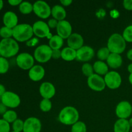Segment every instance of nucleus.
Segmentation results:
<instances>
[{"instance_id": "f257e3e1", "label": "nucleus", "mask_w": 132, "mask_h": 132, "mask_svg": "<svg viewBox=\"0 0 132 132\" xmlns=\"http://www.w3.org/2000/svg\"><path fill=\"white\" fill-rule=\"evenodd\" d=\"M19 50L18 41L14 38L3 39L0 41V52L1 57L10 58L16 55Z\"/></svg>"}, {"instance_id": "f03ea898", "label": "nucleus", "mask_w": 132, "mask_h": 132, "mask_svg": "<svg viewBox=\"0 0 132 132\" xmlns=\"http://www.w3.org/2000/svg\"><path fill=\"white\" fill-rule=\"evenodd\" d=\"M33 35L32 26L27 23L18 24L13 28V38L18 42H27L31 39Z\"/></svg>"}, {"instance_id": "7ed1b4c3", "label": "nucleus", "mask_w": 132, "mask_h": 132, "mask_svg": "<svg viewBox=\"0 0 132 132\" xmlns=\"http://www.w3.org/2000/svg\"><path fill=\"white\" fill-rule=\"evenodd\" d=\"M58 118L59 121L63 125L72 126L78 121L79 114L75 107L68 106L61 110Z\"/></svg>"}, {"instance_id": "20e7f679", "label": "nucleus", "mask_w": 132, "mask_h": 132, "mask_svg": "<svg viewBox=\"0 0 132 132\" xmlns=\"http://www.w3.org/2000/svg\"><path fill=\"white\" fill-rule=\"evenodd\" d=\"M126 41L122 35L119 34H113L109 37L107 43V48L110 53L121 54L126 49Z\"/></svg>"}, {"instance_id": "39448f33", "label": "nucleus", "mask_w": 132, "mask_h": 132, "mask_svg": "<svg viewBox=\"0 0 132 132\" xmlns=\"http://www.w3.org/2000/svg\"><path fill=\"white\" fill-rule=\"evenodd\" d=\"M52 49L49 45H41L37 46L34 50V57L38 63H45L50 60L52 58Z\"/></svg>"}, {"instance_id": "423d86ee", "label": "nucleus", "mask_w": 132, "mask_h": 132, "mask_svg": "<svg viewBox=\"0 0 132 132\" xmlns=\"http://www.w3.org/2000/svg\"><path fill=\"white\" fill-rule=\"evenodd\" d=\"M51 8L48 4L44 1H36L33 4V12L39 18L46 19L51 15Z\"/></svg>"}, {"instance_id": "0eeeda50", "label": "nucleus", "mask_w": 132, "mask_h": 132, "mask_svg": "<svg viewBox=\"0 0 132 132\" xmlns=\"http://www.w3.org/2000/svg\"><path fill=\"white\" fill-rule=\"evenodd\" d=\"M15 61L18 67L24 70H29L34 66V57L28 53H21L17 56Z\"/></svg>"}, {"instance_id": "6e6552de", "label": "nucleus", "mask_w": 132, "mask_h": 132, "mask_svg": "<svg viewBox=\"0 0 132 132\" xmlns=\"http://www.w3.org/2000/svg\"><path fill=\"white\" fill-rule=\"evenodd\" d=\"M34 34L36 35L37 37L44 38L48 37L50 39L52 36L50 32V29L47 23L43 21H37L35 22L32 25Z\"/></svg>"}, {"instance_id": "1a4fd4ad", "label": "nucleus", "mask_w": 132, "mask_h": 132, "mask_svg": "<svg viewBox=\"0 0 132 132\" xmlns=\"http://www.w3.org/2000/svg\"><path fill=\"white\" fill-rule=\"evenodd\" d=\"M1 101L7 108H15L20 105L21 99L15 93L6 91L1 97Z\"/></svg>"}, {"instance_id": "9d476101", "label": "nucleus", "mask_w": 132, "mask_h": 132, "mask_svg": "<svg viewBox=\"0 0 132 132\" xmlns=\"http://www.w3.org/2000/svg\"><path fill=\"white\" fill-rule=\"evenodd\" d=\"M104 79L105 81L106 86L112 90L119 88L122 82L121 75L116 71L108 72V73L104 76Z\"/></svg>"}, {"instance_id": "9b49d317", "label": "nucleus", "mask_w": 132, "mask_h": 132, "mask_svg": "<svg viewBox=\"0 0 132 132\" xmlns=\"http://www.w3.org/2000/svg\"><path fill=\"white\" fill-rule=\"evenodd\" d=\"M87 84L91 90L95 92L103 91L106 87L104 78L96 73H94L92 76L88 77Z\"/></svg>"}, {"instance_id": "f8f14e48", "label": "nucleus", "mask_w": 132, "mask_h": 132, "mask_svg": "<svg viewBox=\"0 0 132 132\" xmlns=\"http://www.w3.org/2000/svg\"><path fill=\"white\" fill-rule=\"evenodd\" d=\"M132 113L131 104L126 101H123L119 103L116 108V114L119 119H126Z\"/></svg>"}, {"instance_id": "ddd939ff", "label": "nucleus", "mask_w": 132, "mask_h": 132, "mask_svg": "<svg viewBox=\"0 0 132 132\" xmlns=\"http://www.w3.org/2000/svg\"><path fill=\"white\" fill-rule=\"evenodd\" d=\"M41 122L39 119L31 117L24 121L23 132H41Z\"/></svg>"}, {"instance_id": "4468645a", "label": "nucleus", "mask_w": 132, "mask_h": 132, "mask_svg": "<svg viewBox=\"0 0 132 132\" xmlns=\"http://www.w3.org/2000/svg\"><path fill=\"white\" fill-rule=\"evenodd\" d=\"M95 55L94 50L89 46H83L77 50L76 60L81 62H87L91 60Z\"/></svg>"}, {"instance_id": "2eb2a0df", "label": "nucleus", "mask_w": 132, "mask_h": 132, "mask_svg": "<svg viewBox=\"0 0 132 132\" xmlns=\"http://www.w3.org/2000/svg\"><path fill=\"white\" fill-rule=\"evenodd\" d=\"M56 30L58 36L64 39H68L71 36L72 27L68 21L63 20L58 22Z\"/></svg>"}, {"instance_id": "dca6fc26", "label": "nucleus", "mask_w": 132, "mask_h": 132, "mask_svg": "<svg viewBox=\"0 0 132 132\" xmlns=\"http://www.w3.org/2000/svg\"><path fill=\"white\" fill-rule=\"evenodd\" d=\"M39 94L43 99H50L55 95V88L50 82H43L39 87Z\"/></svg>"}, {"instance_id": "f3484780", "label": "nucleus", "mask_w": 132, "mask_h": 132, "mask_svg": "<svg viewBox=\"0 0 132 132\" xmlns=\"http://www.w3.org/2000/svg\"><path fill=\"white\" fill-rule=\"evenodd\" d=\"M67 44L68 47L76 50L83 46L84 39L81 34L77 33H73L67 39Z\"/></svg>"}, {"instance_id": "a211bd4d", "label": "nucleus", "mask_w": 132, "mask_h": 132, "mask_svg": "<svg viewBox=\"0 0 132 132\" xmlns=\"http://www.w3.org/2000/svg\"><path fill=\"white\" fill-rule=\"evenodd\" d=\"M45 75V68L41 65H34L28 71V77L32 81L37 82L43 79Z\"/></svg>"}, {"instance_id": "6ab92c4d", "label": "nucleus", "mask_w": 132, "mask_h": 132, "mask_svg": "<svg viewBox=\"0 0 132 132\" xmlns=\"http://www.w3.org/2000/svg\"><path fill=\"white\" fill-rule=\"evenodd\" d=\"M3 22L5 27L13 29L18 24V15L14 12H6L3 17Z\"/></svg>"}, {"instance_id": "aec40b11", "label": "nucleus", "mask_w": 132, "mask_h": 132, "mask_svg": "<svg viewBox=\"0 0 132 132\" xmlns=\"http://www.w3.org/2000/svg\"><path fill=\"white\" fill-rule=\"evenodd\" d=\"M106 61L108 67L113 69H117L122 65V58L120 54L111 53Z\"/></svg>"}, {"instance_id": "412c9836", "label": "nucleus", "mask_w": 132, "mask_h": 132, "mask_svg": "<svg viewBox=\"0 0 132 132\" xmlns=\"http://www.w3.org/2000/svg\"><path fill=\"white\" fill-rule=\"evenodd\" d=\"M51 14L54 19H56L58 21L64 20L67 17V12L63 6L56 5L52 9Z\"/></svg>"}, {"instance_id": "4be33fe9", "label": "nucleus", "mask_w": 132, "mask_h": 132, "mask_svg": "<svg viewBox=\"0 0 132 132\" xmlns=\"http://www.w3.org/2000/svg\"><path fill=\"white\" fill-rule=\"evenodd\" d=\"M130 125L128 120L119 119L114 124L113 131L114 132H130Z\"/></svg>"}, {"instance_id": "5701e85b", "label": "nucleus", "mask_w": 132, "mask_h": 132, "mask_svg": "<svg viewBox=\"0 0 132 132\" xmlns=\"http://www.w3.org/2000/svg\"><path fill=\"white\" fill-rule=\"evenodd\" d=\"M94 72L99 76H105L108 73V66L106 63L102 61L95 62L93 65Z\"/></svg>"}, {"instance_id": "b1692460", "label": "nucleus", "mask_w": 132, "mask_h": 132, "mask_svg": "<svg viewBox=\"0 0 132 132\" xmlns=\"http://www.w3.org/2000/svg\"><path fill=\"white\" fill-rule=\"evenodd\" d=\"M76 56L77 51L68 46L64 48L61 50V58L66 61H73L74 59H76Z\"/></svg>"}, {"instance_id": "393cba45", "label": "nucleus", "mask_w": 132, "mask_h": 132, "mask_svg": "<svg viewBox=\"0 0 132 132\" xmlns=\"http://www.w3.org/2000/svg\"><path fill=\"white\" fill-rule=\"evenodd\" d=\"M64 44V39L57 35L52 36L49 39V46L52 50H60Z\"/></svg>"}, {"instance_id": "a878e982", "label": "nucleus", "mask_w": 132, "mask_h": 132, "mask_svg": "<svg viewBox=\"0 0 132 132\" xmlns=\"http://www.w3.org/2000/svg\"><path fill=\"white\" fill-rule=\"evenodd\" d=\"M19 10L21 14H29L33 12V5L28 1H22L19 5Z\"/></svg>"}, {"instance_id": "bb28decb", "label": "nucleus", "mask_w": 132, "mask_h": 132, "mask_svg": "<svg viewBox=\"0 0 132 132\" xmlns=\"http://www.w3.org/2000/svg\"><path fill=\"white\" fill-rule=\"evenodd\" d=\"M3 119L9 122V124L13 123L15 120L18 119V114L14 110H7L6 113L3 116Z\"/></svg>"}, {"instance_id": "cd10ccee", "label": "nucleus", "mask_w": 132, "mask_h": 132, "mask_svg": "<svg viewBox=\"0 0 132 132\" xmlns=\"http://www.w3.org/2000/svg\"><path fill=\"white\" fill-rule=\"evenodd\" d=\"M87 128L85 122L82 121H77L72 126L71 132H86Z\"/></svg>"}, {"instance_id": "c85d7f7f", "label": "nucleus", "mask_w": 132, "mask_h": 132, "mask_svg": "<svg viewBox=\"0 0 132 132\" xmlns=\"http://www.w3.org/2000/svg\"><path fill=\"white\" fill-rule=\"evenodd\" d=\"M0 37L2 39L12 38L13 37V29L3 26L0 28Z\"/></svg>"}, {"instance_id": "c756f323", "label": "nucleus", "mask_w": 132, "mask_h": 132, "mask_svg": "<svg viewBox=\"0 0 132 132\" xmlns=\"http://www.w3.org/2000/svg\"><path fill=\"white\" fill-rule=\"evenodd\" d=\"M110 54V52L108 50V48L103 47L98 50L97 55V57L99 59V61H103L107 60Z\"/></svg>"}, {"instance_id": "7c9ffc66", "label": "nucleus", "mask_w": 132, "mask_h": 132, "mask_svg": "<svg viewBox=\"0 0 132 132\" xmlns=\"http://www.w3.org/2000/svg\"><path fill=\"white\" fill-rule=\"evenodd\" d=\"M52 102L50 99H43L39 104V108L42 112H48L52 109Z\"/></svg>"}, {"instance_id": "2f4dec72", "label": "nucleus", "mask_w": 132, "mask_h": 132, "mask_svg": "<svg viewBox=\"0 0 132 132\" xmlns=\"http://www.w3.org/2000/svg\"><path fill=\"white\" fill-rule=\"evenodd\" d=\"M10 64L7 59L1 57H0V74H5L7 73L9 70Z\"/></svg>"}, {"instance_id": "473e14b6", "label": "nucleus", "mask_w": 132, "mask_h": 132, "mask_svg": "<svg viewBox=\"0 0 132 132\" xmlns=\"http://www.w3.org/2000/svg\"><path fill=\"white\" fill-rule=\"evenodd\" d=\"M81 70H82V73L87 77H90V76H92L94 73L93 66H92L90 63H86L85 64H83Z\"/></svg>"}, {"instance_id": "72a5a7b5", "label": "nucleus", "mask_w": 132, "mask_h": 132, "mask_svg": "<svg viewBox=\"0 0 132 132\" xmlns=\"http://www.w3.org/2000/svg\"><path fill=\"white\" fill-rule=\"evenodd\" d=\"M122 36L126 42L132 43V24L128 26L125 28Z\"/></svg>"}, {"instance_id": "f704fd0d", "label": "nucleus", "mask_w": 132, "mask_h": 132, "mask_svg": "<svg viewBox=\"0 0 132 132\" xmlns=\"http://www.w3.org/2000/svg\"><path fill=\"white\" fill-rule=\"evenodd\" d=\"M23 128H24V121L20 119H18L12 123L13 131L21 132L23 131Z\"/></svg>"}, {"instance_id": "c9c22d12", "label": "nucleus", "mask_w": 132, "mask_h": 132, "mask_svg": "<svg viewBox=\"0 0 132 132\" xmlns=\"http://www.w3.org/2000/svg\"><path fill=\"white\" fill-rule=\"evenodd\" d=\"M10 124L3 119H0V132H10Z\"/></svg>"}, {"instance_id": "e433bc0d", "label": "nucleus", "mask_w": 132, "mask_h": 132, "mask_svg": "<svg viewBox=\"0 0 132 132\" xmlns=\"http://www.w3.org/2000/svg\"><path fill=\"white\" fill-rule=\"evenodd\" d=\"M58 22L59 21H58L57 20L52 18V19H49L47 24L50 28H57V26L58 24Z\"/></svg>"}, {"instance_id": "4c0bfd02", "label": "nucleus", "mask_w": 132, "mask_h": 132, "mask_svg": "<svg viewBox=\"0 0 132 132\" xmlns=\"http://www.w3.org/2000/svg\"><path fill=\"white\" fill-rule=\"evenodd\" d=\"M123 6L126 10H132V0H125L123 1Z\"/></svg>"}, {"instance_id": "58836bf2", "label": "nucleus", "mask_w": 132, "mask_h": 132, "mask_svg": "<svg viewBox=\"0 0 132 132\" xmlns=\"http://www.w3.org/2000/svg\"><path fill=\"white\" fill-rule=\"evenodd\" d=\"M61 57V50H52V58L54 59H58Z\"/></svg>"}, {"instance_id": "ea45409f", "label": "nucleus", "mask_w": 132, "mask_h": 132, "mask_svg": "<svg viewBox=\"0 0 132 132\" xmlns=\"http://www.w3.org/2000/svg\"><path fill=\"white\" fill-rule=\"evenodd\" d=\"M37 43H38V39L37 38L31 39L27 42V45L28 46H34L37 45Z\"/></svg>"}, {"instance_id": "a19ab883", "label": "nucleus", "mask_w": 132, "mask_h": 132, "mask_svg": "<svg viewBox=\"0 0 132 132\" xmlns=\"http://www.w3.org/2000/svg\"><path fill=\"white\" fill-rule=\"evenodd\" d=\"M8 3H9L11 6H19V5L22 3V1L21 0H9V1H8Z\"/></svg>"}, {"instance_id": "79ce46f5", "label": "nucleus", "mask_w": 132, "mask_h": 132, "mask_svg": "<svg viewBox=\"0 0 132 132\" xmlns=\"http://www.w3.org/2000/svg\"><path fill=\"white\" fill-rule=\"evenodd\" d=\"M7 111V107L4 105L2 103H0V115L3 116Z\"/></svg>"}, {"instance_id": "37998d69", "label": "nucleus", "mask_w": 132, "mask_h": 132, "mask_svg": "<svg viewBox=\"0 0 132 132\" xmlns=\"http://www.w3.org/2000/svg\"><path fill=\"white\" fill-rule=\"evenodd\" d=\"M60 3L63 6H68L72 3V0H61Z\"/></svg>"}, {"instance_id": "c03bdc74", "label": "nucleus", "mask_w": 132, "mask_h": 132, "mask_svg": "<svg viewBox=\"0 0 132 132\" xmlns=\"http://www.w3.org/2000/svg\"><path fill=\"white\" fill-rule=\"evenodd\" d=\"M6 92V89H5V86L1 85V84H0V97H1Z\"/></svg>"}, {"instance_id": "a18cd8bd", "label": "nucleus", "mask_w": 132, "mask_h": 132, "mask_svg": "<svg viewBox=\"0 0 132 132\" xmlns=\"http://www.w3.org/2000/svg\"><path fill=\"white\" fill-rule=\"evenodd\" d=\"M126 55H127V57L129 60L132 61V48L128 50V52H127Z\"/></svg>"}, {"instance_id": "49530a36", "label": "nucleus", "mask_w": 132, "mask_h": 132, "mask_svg": "<svg viewBox=\"0 0 132 132\" xmlns=\"http://www.w3.org/2000/svg\"><path fill=\"white\" fill-rule=\"evenodd\" d=\"M128 71L130 72V73H132V63L128 66Z\"/></svg>"}, {"instance_id": "de8ad7c7", "label": "nucleus", "mask_w": 132, "mask_h": 132, "mask_svg": "<svg viewBox=\"0 0 132 132\" xmlns=\"http://www.w3.org/2000/svg\"><path fill=\"white\" fill-rule=\"evenodd\" d=\"M4 6V2L2 1V0H0V11L3 9Z\"/></svg>"}, {"instance_id": "09e8293b", "label": "nucleus", "mask_w": 132, "mask_h": 132, "mask_svg": "<svg viewBox=\"0 0 132 132\" xmlns=\"http://www.w3.org/2000/svg\"><path fill=\"white\" fill-rule=\"evenodd\" d=\"M128 80H129V82H130V83L132 85V73H130V76H129Z\"/></svg>"}, {"instance_id": "8fccbe9b", "label": "nucleus", "mask_w": 132, "mask_h": 132, "mask_svg": "<svg viewBox=\"0 0 132 132\" xmlns=\"http://www.w3.org/2000/svg\"><path fill=\"white\" fill-rule=\"evenodd\" d=\"M128 122H129V125H130V127L132 128V118H130V119L128 120Z\"/></svg>"}, {"instance_id": "3c124183", "label": "nucleus", "mask_w": 132, "mask_h": 132, "mask_svg": "<svg viewBox=\"0 0 132 132\" xmlns=\"http://www.w3.org/2000/svg\"><path fill=\"white\" fill-rule=\"evenodd\" d=\"M1 57V52H0V57Z\"/></svg>"}, {"instance_id": "603ef678", "label": "nucleus", "mask_w": 132, "mask_h": 132, "mask_svg": "<svg viewBox=\"0 0 132 132\" xmlns=\"http://www.w3.org/2000/svg\"><path fill=\"white\" fill-rule=\"evenodd\" d=\"M11 132H17V131H11Z\"/></svg>"}, {"instance_id": "864d4df0", "label": "nucleus", "mask_w": 132, "mask_h": 132, "mask_svg": "<svg viewBox=\"0 0 132 132\" xmlns=\"http://www.w3.org/2000/svg\"><path fill=\"white\" fill-rule=\"evenodd\" d=\"M131 132H132V130H131Z\"/></svg>"}]
</instances>
